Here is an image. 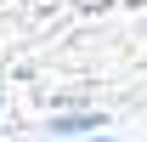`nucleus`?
<instances>
[{
	"label": "nucleus",
	"mask_w": 147,
	"mask_h": 142,
	"mask_svg": "<svg viewBox=\"0 0 147 142\" xmlns=\"http://www.w3.org/2000/svg\"><path fill=\"white\" fill-rule=\"evenodd\" d=\"M96 142H108V137H96Z\"/></svg>",
	"instance_id": "nucleus-2"
},
{
	"label": "nucleus",
	"mask_w": 147,
	"mask_h": 142,
	"mask_svg": "<svg viewBox=\"0 0 147 142\" xmlns=\"http://www.w3.org/2000/svg\"><path fill=\"white\" fill-rule=\"evenodd\" d=\"M147 114V0H0V114Z\"/></svg>",
	"instance_id": "nucleus-1"
}]
</instances>
